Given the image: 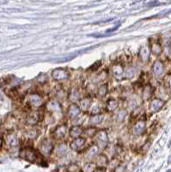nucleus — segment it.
I'll return each mask as SVG.
<instances>
[{"label": "nucleus", "instance_id": "5", "mask_svg": "<svg viewBox=\"0 0 171 172\" xmlns=\"http://www.w3.org/2000/svg\"><path fill=\"white\" fill-rule=\"evenodd\" d=\"M28 102L34 107H39L42 104V97L37 94H32L28 97Z\"/></svg>", "mask_w": 171, "mask_h": 172}, {"label": "nucleus", "instance_id": "7", "mask_svg": "<svg viewBox=\"0 0 171 172\" xmlns=\"http://www.w3.org/2000/svg\"><path fill=\"white\" fill-rule=\"evenodd\" d=\"M79 113H80V108L75 103L71 104L68 108V116L71 119L76 118L79 114Z\"/></svg>", "mask_w": 171, "mask_h": 172}, {"label": "nucleus", "instance_id": "24", "mask_svg": "<svg viewBox=\"0 0 171 172\" xmlns=\"http://www.w3.org/2000/svg\"><path fill=\"white\" fill-rule=\"evenodd\" d=\"M66 151H67V146L65 145V144H62V145H60V146L57 148L56 152H57V154H58L59 156H62V155H64V154L66 152Z\"/></svg>", "mask_w": 171, "mask_h": 172}, {"label": "nucleus", "instance_id": "30", "mask_svg": "<svg viewBox=\"0 0 171 172\" xmlns=\"http://www.w3.org/2000/svg\"><path fill=\"white\" fill-rule=\"evenodd\" d=\"M107 163H108L107 157H104V156H100V157L97 158V163H98L99 165H105Z\"/></svg>", "mask_w": 171, "mask_h": 172}, {"label": "nucleus", "instance_id": "26", "mask_svg": "<svg viewBox=\"0 0 171 172\" xmlns=\"http://www.w3.org/2000/svg\"><path fill=\"white\" fill-rule=\"evenodd\" d=\"M97 152H98V146L95 145V146H91V148L88 151V156L90 157H93Z\"/></svg>", "mask_w": 171, "mask_h": 172}, {"label": "nucleus", "instance_id": "35", "mask_svg": "<svg viewBox=\"0 0 171 172\" xmlns=\"http://www.w3.org/2000/svg\"><path fill=\"white\" fill-rule=\"evenodd\" d=\"M168 84H169V88H170V90H171V76H170L169 78H168Z\"/></svg>", "mask_w": 171, "mask_h": 172}, {"label": "nucleus", "instance_id": "19", "mask_svg": "<svg viewBox=\"0 0 171 172\" xmlns=\"http://www.w3.org/2000/svg\"><path fill=\"white\" fill-rule=\"evenodd\" d=\"M39 120H40V114L37 113V112L32 113V114L28 117V120H27L28 123V124H32V125L36 124Z\"/></svg>", "mask_w": 171, "mask_h": 172}, {"label": "nucleus", "instance_id": "22", "mask_svg": "<svg viewBox=\"0 0 171 172\" xmlns=\"http://www.w3.org/2000/svg\"><path fill=\"white\" fill-rule=\"evenodd\" d=\"M151 93H152V88L151 85H146L145 89H144V91H143V96H144V98L145 99H148L151 96Z\"/></svg>", "mask_w": 171, "mask_h": 172}, {"label": "nucleus", "instance_id": "28", "mask_svg": "<svg viewBox=\"0 0 171 172\" xmlns=\"http://www.w3.org/2000/svg\"><path fill=\"white\" fill-rule=\"evenodd\" d=\"M134 74H135V71L133 67H129L125 71V76L127 78H132L134 76Z\"/></svg>", "mask_w": 171, "mask_h": 172}, {"label": "nucleus", "instance_id": "16", "mask_svg": "<svg viewBox=\"0 0 171 172\" xmlns=\"http://www.w3.org/2000/svg\"><path fill=\"white\" fill-rule=\"evenodd\" d=\"M139 56H140L141 60L144 62H146L149 60V58H150V49H149V48L148 47H143L140 49Z\"/></svg>", "mask_w": 171, "mask_h": 172}, {"label": "nucleus", "instance_id": "9", "mask_svg": "<svg viewBox=\"0 0 171 172\" xmlns=\"http://www.w3.org/2000/svg\"><path fill=\"white\" fill-rule=\"evenodd\" d=\"M123 73H124V70H123V67L120 64H116L114 65L113 67V74H114V77L117 79H120L123 76Z\"/></svg>", "mask_w": 171, "mask_h": 172}, {"label": "nucleus", "instance_id": "15", "mask_svg": "<svg viewBox=\"0 0 171 172\" xmlns=\"http://www.w3.org/2000/svg\"><path fill=\"white\" fill-rule=\"evenodd\" d=\"M91 106V99L90 97H85L80 100V108L83 110H88Z\"/></svg>", "mask_w": 171, "mask_h": 172}, {"label": "nucleus", "instance_id": "14", "mask_svg": "<svg viewBox=\"0 0 171 172\" xmlns=\"http://www.w3.org/2000/svg\"><path fill=\"white\" fill-rule=\"evenodd\" d=\"M83 133V130L80 126H74L70 130V135H71V137H72L74 139L78 138V136L80 134H82Z\"/></svg>", "mask_w": 171, "mask_h": 172}, {"label": "nucleus", "instance_id": "27", "mask_svg": "<svg viewBox=\"0 0 171 172\" xmlns=\"http://www.w3.org/2000/svg\"><path fill=\"white\" fill-rule=\"evenodd\" d=\"M107 92H108V84H103L102 86H101L98 91V95L100 97H104L106 96Z\"/></svg>", "mask_w": 171, "mask_h": 172}, {"label": "nucleus", "instance_id": "6", "mask_svg": "<svg viewBox=\"0 0 171 172\" xmlns=\"http://www.w3.org/2000/svg\"><path fill=\"white\" fill-rule=\"evenodd\" d=\"M145 129V121H142V120L138 121L134 125V126L133 128V134H135V135H140L141 134L144 133Z\"/></svg>", "mask_w": 171, "mask_h": 172}, {"label": "nucleus", "instance_id": "21", "mask_svg": "<svg viewBox=\"0 0 171 172\" xmlns=\"http://www.w3.org/2000/svg\"><path fill=\"white\" fill-rule=\"evenodd\" d=\"M69 100L71 101L72 103H75V102H77V101L79 100V92L76 89H73L71 91V92L70 93V95H69Z\"/></svg>", "mask_w": 171, "mask_h": 172}, {"label": "nucleus", "instance_id": "34", "mask_svg": "<svg viewBox=\"0 0 171 172\" xmlns=\"http://www.w3.org/2000/svg\"><path fill=\"white\" fill-rule=\"evenodd\" d=\"M93 172H104V169H102V168H98V169H96V170H94Z\"/></svg>", "mask_w": 171, "mask_h": 172}, {"label": "nucleus", "instance_id": "4", "mask_svg": "<svg viewBox=\"0 0 171 172\" xmlns=\"http://www.w3.org/2000/svg\"><path fill=\"white\" fill-rule=\"evenodd\" d=\"M66 128H67V126L65 125V124H62L60 126H59L53 132V135L55 138L57 139H61V138H64L65 134H66Z\"/></svg>", "mask_w": 171, "mask_h": 172}, {"label": "nucleus", "instance_id": "29", "mask_svg": "<svg viewBox=\"0 0 171 172\" xmlns=\"http://www.w3.org/2000/svg\"><path fill=\"white\" fill-rule=\"evenodd\" d=\"M96 128H89V129H86V131H85L84 133L87 134V136H90V137H92L96 134Z\"/></svg>", "mask_w": 171, "mask_h": 172}, {"label": "nucleus", "instance_id": "2", "mask_svg": "<svg viewBox=\"0 0 171 172\" xmlns=\"http://www.w3.org/2000/svg\"><path fill=\"white\" fill-rule=\"evenodd\" d=\"M52 76L54 79L56 80H63V79H66L69 77L68 72L66 71V70L59 68V69H55L53 72H52Z\"/></svg>", "mask_w": 171, "mask_h": 172}, {"label": "nucleus", "instance_id": "17", "mask_svg": "<svg viewBox=\"0 0 171 172\" xmlns=\"http://www.w3.org/2000/svg\"><path fill=\"white\" fill-rule=\"evenodd\" d=\"M103 120V115L100 114H96L90 119V123L91 125H98L101 124Z\"/></svg>", "mask_w": 171, "mask_h": 172}, {"label": "nucleus", "instance_id": "25", "mask_svg": "<svg viewBox=\"0 0 171 172\" xmlns=\"http://www.w3.org/2000/svg\"><path fill=\"white\" fill-rule=\"evenodd\" d=\"M94 170H95V163H88L83 166L84 172H93Z\"/></svg>", "mask_w": 171, "mask_h": 172}, {"label": "nucleus", "instance_id": "12", "mask_svg": "<svg viewBox=\"0 0 171 172\" xmlns=\"http://www.w3.org/2000/svg\"><path fill=\"white\" fill-rule=\"evenodd\" d=\"M153 72L156 77H159L163 72V65L161 61L157 60L153 65Z\"/></svg>", "mask_w": 171, "mask_h": 172}, {"label": "nucleus", "instance_id": "13", "mask_svg": "<svg viewBox=\"0 0 171 172\" xmlns=\"http://www.w3.org/2000/svg\"><path fill=\"white\" fill-rule=\"evenodd\" d=\"M164 103L160 99H154L151 103V110L152 112H156L162 108Z\"/></svg>", "mask_w": 171, "mask_h": 172}, {"label": "nucleus", "instance_id": "10", "mask_svg": "<svg viewBox=\"0 0 171 172\" xmlns=\"http://www.w3.org/2000/svg\"><path fill=\"white\" fill-rule=\"evenodd\" d=\"M96 141L98 144H100L102 146V147H104L107 145V141H108V134L105 131H102L98 134V135L96 136Z\"/></svg>", "mask_w": 171, "mask_h": 172}, {"label": "nucleus", "instance_id": "20", "mask_svg": "<svg viewBox=\"0 0 171 172\" xmlns=\"http://www.w3.org/2000/svg\"><path fill=\"white\" fill-rule=\"evenodd\" d=\"M118 108V103L114 99H109L107 102V110L108 111H114Z\"/></svg>", "mask_w": 171, "mask_h": 172}, {"label": "nucleus", "instance_id": "33", "mask_svg": "<svg viewBox=\"0 0 171 172\" xmlns=\"http://www.w3.org/2000/svg\"><path fill=\"white\" fill-rule=\"evenodd\" d=\"M125 116V111H120L118 114V118H119V120H122Z\"/></svg>", "mask_w": 171, "mask_h": 172}, {"label": "nucleus", "instance_id": "31", "mask_svg": "<svg viewBox=\"0 0 171 172\" xmlns=\"http://www.w3.org/2000/svg\"><path fill=\"white\" fill-rule=\"evenodd\" d=\"M36 135H37V132H36L35 130H29V131L27 133V136H28V138H29V139H34V138L36 137Z\"/></svg>", "mask_w": 171, "mask_h": 172}, {"label": "nucleus", "instance_id": "32", "mask_svg": "<svg viewBox=\"0 0 171 172\" xmlns=\"http://www.w3.org/2000/svg\"><path fill=\"white\" fill-rule=\"evenodd\" d=\"M102 65V62L101 61H97L95 65H93L90 68H91V70H96V69H98L100 66Z\"/></svg>", "mask_w": 171, "mask_h": 172}, {"label": "nucleus", "instance_id": "8", "mask_svg": "<svg viewBox=\"0 0 171 172\" xmlns=\"http://www.w3.org/2000/svg\"><path fill=\"white\" fill-rule=\"evenodd\" d=\"M85 143V139L78 137L73 140V141L71 144V149H73L74 151H77L78 149H80Z\"/></svg>", "mask_w": 171, "mask_h": 172}, {"label": "nucleus", "instance_id": "23", "mask_svg": "<svg viewBox=\"0 0 171 172\" xmlns=\"http://www.w3.org/2000/svg\"><path fill=\"white\" fill-rule=\"evenodd\" d=\"M151 51L156 55H159L162 53V48H161L159 43H154L151 47Z\"/></svg>", "mask_w": 171, "mask_h": 172}, {"label": "nucleus", "instance_id": "1", "mask_svg": "<svg viewBox=\"0 0 171 172\" xmlns=\"http://www.w3.org/2000/svg\"><path fill=\"white\" fill-rule=\"evenodd\" d=\"M20 157L28 162L34 163L38 158V154L36 151H34L31 147H26L21 150L20 151Z\"/></svg>", "mask_w": 171, "mask_h": 172}, {"label": "nucleus", "instance_id": "11", "mask_svg": "<svg viewBox=\"0 0 171 172\" xmlns=\"http://www.w3.org/2000/svg\"><path fill=\"white\" fill-rule=\"evenodd\" d=\"M47 108L51 112H59V111H61V106L56 101H50L47 104Z\"/></svg>", "mask_w": 171, "mask_h": 172}, {"label": "nucleus", "instance_id": "18", "mask_svg": "<svg viewBox=\"0 0 171 172\" xmlns=\"http://www.w3.org/2000/svg\"><path fill=\"white\" fill-rule=\"evenodd\" d=\"M6 143L10 146H11V147H14V146H17L18 140H17V136L14 135V134H9V135H7V137H6Z\"/></svg>", "mask_w": 171, "mask_h": 172}, {"label": "nucleus", "instance_id": "3", "mask_svg": "<svg viewBox=\"0 0 171 172\" xmlns=\"http://www.w3.org/2000/svg\"><path fill=\"white\" fill-rule=\"evenodd\" d=\"M52 150H53V145L48 140L43 141L40 146V151L43 153L44 155H49Z\"/></svg>", "mask_w": 171, "mask_h": 172}]
</instances>
